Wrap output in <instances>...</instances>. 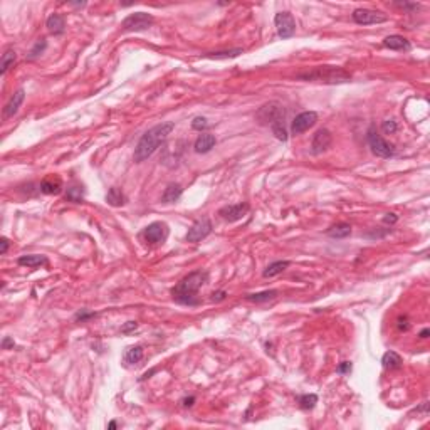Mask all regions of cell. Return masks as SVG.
Masks as SVG:
<instances>
[{
	"mask_svg": "<svg viewBox=\"0 0 430 430\" xmlns=\"http://www.w3.org/2000/svg\"><path fill=\"white\" fill-rule=\"evenodd\" d=\"M397 221H398V217H397L395 213H387V215L383 217V222H385V224H390V226H392V224H395Z\"/></svg>",
	"mask_w": 430,
	"mask_h": 430,
	"instance_id": "42",
	"label": "cell"
},
{
	"mask_svg": "<svg viewBox=\"0 0 430 430\" xmlns=\"http://www.w3.org/2000/svg\"><path fill=\"white\" fill-rule=\"evenodd\" d=\"M96 314L94 312H84V311H81V312H77L76 314V319L77 321H86V319H89V317H94Z\"/></svg>",
	"mask_w": 430,
	"mask_h": 430,
	"instance_id": "38",
	"label": "cell"
},
{
	"mask_svg": "<svg viewBox=\"0 0 430 430\" xmlns=\"http://www.w3.org/2000/svg\"><path fill=\"white\" fill-rule=\"evenodd\" d=\"M226 296H227L226 291H217V292H213L210 299H212V301H224V299H226Z\"/></svg>",
	"mask_w": 430,
	"mask_h": 430,
	"instance_id": "40",
	"label": "cell"
},
{
	"mask_svg": "<svg viewBox=\"0 0 430 430\" xmlns=\"http://www.w3.org/2000/svg\"><path fill=\"white\" fill-rule=\"evenodd\" d=\"M274 24L277 29V36L281 39H289L296 34V21L289 12H279L276 14Z\"/></svg>",
	"mask_w": 430,
	"mask_h": 430,
	"instance_id": "9",
	"label": "cell"
},
{
	"mask_svg": "<svg viewBox=\"0 0 430 430\" xmlns=\"http://www.w3.org/2000/svg\"><path fill=\"white\" fill-rule=\"evenodd\" d=\"M136 328H138V322H136V321H128L123 326V328H121V333H130V331H133Z\"/></svg>",
	"mask_w": 430,
	"mask_h": 430,
	"instance_id": "37",
	"label": "cell"
},
{
	"mask_svg": "<svg viewBox=\"0 0 430 430\" xmlns=\"http://www.w3.org/2000/svg\"><path fill=\"white\" fill-rule=\"evenodd\" d=\"M17 264H19V266H26V267L46 266L47 257L46 256H37V254H31V256H21L17 259Z\"/></svg>",
	"mask_w": 430,
	"mask_h": 430,
	"instance_id": "23",
	"label": "cell"
},
{
	"mask_svg": "<svg viewBox=\"0 0 430 430\" xmlns=\"http://www.w3.org/2000/svg\"><path fill=\"white\" fill-rule=\"evenodd\" d=\"M210 232H212V222H210L208 217H202L197 222H193V226L188 229L185 239H187V242L197 244L200 241H203L207 236H210Z\"/></svg>",
	"mask_w": 430,
	"mask_h": 430,
	"instance_id": "10",
	"label": "cell"
},
{
	"mask_svg": "<svg viewBox=\"0 0 430 430\" xmlns=\"http://www.w3.org/2000/svg\"><path fill=\"white\" fill-rule=\"evenodd\" d=\"M66 198L69 200V202L81 203L82 200H84V188H82L81 185H72V187L67 188Z\"/></svg>",
	"mask_w": 430,
	"mask_h": 430,
	"instance_id": "29",
	"label": "cell"
},
{
	"mask_svg": "<svg viewBox=\"0 0 430 430\" xmlns=\"http://www.w3.org/2000/svg\"><path fill=\"white\" fill-rule=\"evenodd\" d=\"M316 121H317V113H314V111H304V113L297 115L294 118V121H292L291 133L292 135L304 133V131H307L316 125Z\"/></svg>",
	"mask_w": 430,
	"mask_h": 430,
	"instance_id": "11",
	"label": "cell"
},
{
	"mask_svg": "<svg viewBox=\"0 0 430 430\" xmlns=\"http://www.w3.org/2000/svg\"><path fill=\"white\" fill-rule=\"evenodd\" d=\"M287 267H289V261H276V262L269 264V266L266 267V271L262 272V276L264 277H276V276H279L281 272H284Z\"/></svg>",
	"mask_w": 430,
	"mask_h": 430,
	"instance_id": "25",
	"label": "cell"
},
{
	"mask_svg": "<svg viewBox=\"0 0 430 430\" xmlns=\"http://www.w3.org/2000/svg\"><path fill=\"white\" fill-rule=\"evenodd\" d=\"M383 46L387 49H392V51H408L410 49V42L402 36H388L383 39Z\"/></svg>",
	"mask_w": 430,
	"mask_h": 430,
	"instance_id": "18",
	"label": "cell"
},
{
	"mask_svg": "<svg viewBox=\"0 0 430 430\" xmlns=\"http://www.w3.org/2000/svg\"><path fill=\"white\" fill-rule=\"evenodd\" d=\"M207 126H208V123L203 116H197V118H193V121H192V128L197 130V131H202V130L207 128Z\"/></svg>",
	"mask_w": 430,
	"mask_h": 430,
	"instance_id": "34",
	"label": "cell"
},
{
	"mask_svg": "<svg viewBox=\"0 0 430 430\" xmlns=\"http://www.w3.org/2000/svg\"><path fill=\"white\" fill-rule=\"evenodd\" d=\"M182 193H183L182 185L170 183V185H167V188H165L163 195H161V202L163 203H175L180 197H182Z\"/></svg>",
	"mask_w": 430,
	"mask_h": 430,
	"instance_id": "19",
	"label": "cell"
},
{
	"mask_svg": "<svg viewBox=\"0 0 430 430\" xmlns=\"http://www.w3.org/2000/svg\"><path fill=\"white\" fill-rule=\"evenodd\" d=\"M428 335H430V330H428V328H425V330L420 331V335H418V336H420V338H422V340H425V338H428Z\"/></svg>",
	"mask_w": 430,
	"mask_h": 430,
	"instance_id": "45",
	"label": "cell"
},
{
	"mask_svg": "<svg viewBox=\"0 0 430 430\" xmlns=\"http://www.w3.org/2000/svg\"><path fill=\"white\" fill-rule=\"evenodd\" d=\"M297 79L307 82H325V84H340V82H348L351 76L341 67L335 66H319L311 71L301 72Z\"/></svg>",
	"mask_w": 430,
	"mask_h": 430,
	"instance_id": "3",
	"label": "cell"
},
{
	"mask_svg": "<svg viewBox=\"0 0 430 430\" xmlns=\"http://www.w3.org/2000/svg\"><path fill=\"white\" fill-rule=\"evenodd\" d=\"M116 427H118V423L116 422H110V425H108V428H116Z\"/></svg>",
	"mask_w": 430,
	"mask_h": 430,
	"instance_id": "46",
	"label": "cell"
},
{
	"mask_svg": "<svg viewBox=\"0 0 430 430\" xmlns=\"http://www.w3.org/2000/svg\"><path fill=\"white\" fill-rule=\"evenodd\" d=\"M277 296V291L271 289V291H262V292H256V294H247L246 299L251 301V302H267V301H272L276 299Z\"/></svg>",
	"mask_w": 430,
	"mask_h": 430,
	"instance_id": "28",
	"label": "cell"
},
{
	"mask_svg": "<svg viewBox=\"0 0 430 430\" xmlns=\"http://www.w3.org/2000/svg\"><path fill=\"white\" fill-rule=\"evenodd\" d=\"M193 402H195V397H188V398H183V400H182L183 407H192Z\"/></svg>",
	"mask_w": 430,
	"mask_h": 430,
	"instance_id": "44",
	"label": "cell"
},
{
	"mask_svg": "<svg viewBox=\"0 0 430 430\" xmlns=\"http://www.w3.org/2000/svg\"><path fill=\"white\" fill-rule=\"evenodd\" d=\"M106 202L111 205V207H123L126 203V197L123 193V190L118 188V187H113L108 190L106 193Z\"/></svg>",
	"mask_w": 430,
	"mask_h": 430,
	"instance_id": "21",
	"label": "cell"
},
{
	"mask_svg": "<svg viewBox=\"0 0 430 430\" xmlns=\"http://www.w3.org/2000/svg\"><path fill=\"white\" fill-rule=\"evenodd\" d=\"M7 251H9V239L7 237H2L0 239V254H7Z\"/></svg>",
	"mask_w": 430,
	"mask_h": 430,
	"instance_id": "39",
	"label": "cell"
},
{
	"mask_svg": "<svg viewBox=\"0 0 430 430\" xmlns=\"http://www.w3.org/2000/svg\"><path fill=\"white\" fill-rule=\"evenodd\" d=\"M24 99H26V91L22 89H17L16 92H14V94L11 96V99L7 101V104H6V108H4V120H9V118H12L14 115H17V111H19V108H21V104L24 102Z\"/></svg>",
	"mask_w": 430,
	"mask_h": 430,
	"instance_id": "14",
	"label": "cell"
},
{
	"mask_svg": "<svg viewBox=\"0 0 430 430\" xmlns=\"http://www.w3.org/2000/svg\"><path fill=\"white\" fill-rule=\"evenodd\" d=\"M39 190L46 195H59L62 192V180L57 175H49L41 182Z\"/></svg>",
	"mask_w": 430,
	"mask_h": 430,
	"instance_id": "15",
	"label": "cell"
},
{
	"mask_svg": "<svg viewBox=\"0 0 430 430\" xmlns=\"http://www.w3.org/2000/svg\"><path fill=\"white\" fill-rule=\"evenodd\" d=\"M397 326H398V330H400V331H407V330H408V326H410V325H408V319H407V317H400Z\"/></svg>",
	"mask_w": 430,
	"mask_h": 430,
	"instance_id": "41",
	"label": "cell"
},
{
	"mask_svg": "<svg viewBox=\"0 0 430 430\" xmlns=\"http://www.w3.org/2000/svg\"><path fill=\"white\" fill-rule=\"evenodd\" d=\"M2 348L4 350H9V348H14V340H11L9 336H6L2 341Z\"/></svg>",
	"mask_w": 430,
	"mask_h": 430,
	"instance_id": "43",
	"label": "cell"
},
{
	"mask_svg": "<svg viewBox=\"0 0 430 430\" xmlns=\"http://www.w3.org/2000/svg\"><path fill=\"white\" fill-rule=\"evenodd\" d=\"M249 212V203L241 202V203H232V205H226L219 210V215L224 219L226 222H237L244 219Z\"/></svg>",
	"mask_w": 430,
	"mask_h": 430,
	"instance_id": "12",
	"label": "cell"
},
{
	"mask_svg": "<svg viewBox=\"0 0 430 430\" xmlns=\"http://www.w3.org/2000/svg\"><path fill=\"white\" fill-rule=\"evenodd\" d=\"M173 130H175L173 121H165V123L156 125L146 131V133L140 138L138 145H136V148H135L133 158L136 163H141V161H145L146 158H150V156L167 141V138L172 135Z\"/></svg>",
	"mask_w": 430,
	"mask_h": 430,
	"instance_id": "1",
	"label": "cell"
},
{
	"mask_svg": "<svg viewBox=\"0 0 430 430\" xmlns=\"http://www.w3.org/2000/svg\"><path fill=\"white\" fill-rule=\"evenodd\" d=\"M170 234V229L165 222H153L150 224L148 227H145L143 231V237L145 241L151 244V246H158V244H163L167 241Z\"/></svg>",
	"mask_w": 430,
	"mask_h": 430,
	"instance_id": "7",
	"label": "cell"
},
{
	"mask_svg": "<svg viewBox=\"0 0 430 430\" xmlns=\"http://www.w3.org/2000/svg\"><path fill=\"white\" fill-rule=\"evenodd\" d=\"M353 21L360 26H373V24H383L388 21V16L380 11H370V9H356L353 12Z\"/></svg>",
	"mask_w": 430,
	"mask_h": 430,
	"instance_id": "8",
	"label": "cell"
},
{
	"mask_svg": "<svg viewBox=\"0 0 430 430\" xmlns=\"http://www.w3.org/2000/svg\"><path fill=\"white\" fill-rule=\"evenodd\" d=\"M336 371H338L340 375H346V373H350V371H351V363H350V361H343V363H341V365L338 366V370H336Z\"/></svg>",
	"mask_w": 430,
	"mask_h": 430,
	"instance_id": "36",
	"label": "cell"
},
{
	"mask_svg": "<svg viewBox=\"0 0 430 430\" xmlns=\"http://www.w3.org/2000/svg\"><path fill=\"white\" fill-rule=\"evenodd\" d=\"M208 282V272L207 271H193L190 272L188 276H185L182 281L178 282L177 286L172 289V296L173 299L178 302V304H185V306H197L198 304V291Z\"/></svg>",
	"mask_w": 430,
	"mask_h": 430,
	"instance_id": "2",
	"label": "cell"
},
{
	"mask_svg": "<svg viewBox=\"0 0 430 430\" xmlns=\"http://www.w3.org/2000/svg\"><path fill=\"white\" fill-rule=\"evenodd\" d=\"M272 133L279 141H287V130H286V123L284 121H277L271 126Z\"/></svg>",
	"mask_w": 430,
	"mask_h": 430,
	"instance_id": "31",
	"label": "cell"
},
{
	"mask_svg": "<svg viewBox=\"0 0 430 430\" xmlns=\"http://www.w3.org/2000/svg\"><path fill=\"white\" fill-rule=\"evenodd\" d=\"M395 6L400 7V9H405L407 12H413L420 7L418 4H408V2H400V4H395Z\"/></svg>",
	"mask_w": 430,
	"mask_h": 430,
	"instance_id": "35",
	"label": "cell"
},
{
	"mask_svg": "<svg viewBox=\"0 0 430 430\" xmlns=\"http://www.w3.org/2000/svg\"><path fill=\"white\" fill-rule=\"evenodd\" d=\"M215 143H217L215 135L203 133V135H200L197 138V141H195V145H193V148H195L197 153H208V151L215 146Z\"/></svg>",
	"mask_w": 430,
	"mask_h": 430,
	"instance_id": "17",
	"label": "cell"
},
{
	"mask_svg": "<svg viewBox=\"0 0 430 430\" xmlns=\"http://www.w3.org/2000/svg\"><path fill=\"white\" fill-rule=\"evenodd\" d=\"M242 52H244V49L237 47V49H229V51L208 52V54H205V57H210V59H232V57L241 56Z\"/></svg>",
	"mask_w": 430,
	"mask_h": 430,
	"instance_id": "27",
	"label": "cell"
},
{
	"mask_svg": "<svg viewBox=\"0 0 430 430\" xmlns=\"http://www.w3.org/2000/svg\"><path fill=\"white\" fill-rule=\"evenodd\" d=\"M317 403V395L314 393H307V395H302L299 398V407L302 410H311L314 408V405Z\"/></svg>",
	"mask_w": 430,
	"mask_h": 430,
	"instance_id": "32",
	"label": "cell"
},
{
	"mask_svg": "<svg viewBox=\"0 0 430 430\" xmlns=\"http://www.w3.org/2000/svg\"><path fill=\"white\" fill-rule=\"evenodd\" d=\"M331 143H333V135L330 133V130H326V128L317 130L311 143L312 155H321V153H325V151H328Z\"/></svg>",
	"mask_w": 430,
	"mask_h": 430,
	"instance_id": "13",
	"label": "cell"
},
{
	"mask_svg": "<svg viewBox=\"0 0 430 430\" xmlns=\"http://www.w3.org/2000/svg\"><path fill=\"white\" fill-rule=\"evenodd\" d=\"M16 61H17L16 51L7 49V51L4 52V56H2V61H0V74H6V72L11 69L14 64H16Z\"/></svg>",
	"mask_w": 430,
	"mask_h": 430,
	"instance_id": "26",
	"label": "cell"
},
{
	"mask_svg": "<svg viewBox=\"0 0 430 430\" xmlns=\"http://www.w3.org/2000/svg\"><path fill=\"white\" fill-rule=\"evenodd\" d=\"M366 140H368V146L371 148V153H373L375 156H380V158H390V156L395 155V146L390 145L388 141H385L382 138V135L376 133L375 126H371V128L368 130V136H366Z\"/></svg>",
	"mask_w": 430,
	"mask_h": 430,
	"instance_id": "5",
	"label": "cell"
},
{
	"mask_svg": "<svg viewBox=\"0 0 430 430\" xmlns=\"http://www.w3.org/2000/svg\"><path fill=\"white\" fill-rule=\"evenodd\" d=\"M402 363H403V360H402V356L397 353V351H387V353L383 355V358H382L383 368H387V370L402 368Z\"/></svg>",
	"mask_w": 430,
	"mask_h": 430,
	"instance_id": "20",
	"label": "cell"
},
{
	"mask_svg": "<svg viewBox=\"0 0 430 430\" xmlns=\"http://www.w3.org/2000/svg\"><path fill=\"white\" fill-rule=\"evenodd\" d=\"M397 130H398V125H397V121H395V120L383 121L382 131H383L385 135H395V133H397Z\"/></svg>",
	"mask_w": 430,
	"mask_h": 430,
	"instance_id": "33",
	"label": "cell"
},
{
	"mask_svg": "<svg viewBox=\"0 0 430 430\" xmlns=\"http://www.w3.org/2000/svg\"><path fill=\"white\" fill-rule=\"evenodd\" d=\"M153 16L146 12H135L130 14L128 17L121 22V31L125 32H140V31H146L153 26Z\"/></svg>",
	"mask_w": 430,
	"mask_h": 430,
	"instance_id": "6",
	"label": "cell"
},
{
	"mask_svg": "<svg viewBox=\"0 0 430 430\" xmlns=\"http://www.w3.org/2000/svg\"><path fill=\"white\" fill-rule=\"evenodd\" d=\"M326 234L333 239H345V237L351 236V226L346 222H340V224H336V226L330 227L328 231H326Z\"/></svg>",
	"mask_w": 430,
	"mask_h": 430,
	"instance_id": "24",
	"label": "cell"
},
{
	"mask_svg": "<svg viewBox=\"0 0 430 430\" xmlns=\"http://www.w3.org/2000/svg\"><path fill=\"white\" fill-rule=\"evenodd\" d=\"M46 47H47V41L46 39H39V41L34 44V47L31 49V52L27 54V59H36V57H39L41 56V54L46 51Z\"/></svg>",
	"mask_w": 430,
	"mask_h": 430,
	"instance_id": "30",
	"label": "cell"
},
{
	"mask_svg": "<svg viewBox=\"0 0 430 430\" xmlns=\"http://www.w3.org/2000/svg\"><path fill=\"white\" fill-rule=\"evenodd\" d=\"M46 27L49 32L54 34V36H61V34H64L66 31V21H64V17L59 16V14H51L46 21Z\"/></svg>",
	"mask_w": 430,
	"mask_h": 430,
	"instance_id": "16",
	"label": "cell"
},
{
	"mask_svg": "<svg viewBox=\"0 0 430 430\" xmlns=\"http://www.w3.org/2000/svg\"><path fill=\"white\" fill-rule=\"evenodd\" d=\"M256 120L261 126H272L277 121L286 120V110L279 102H267L256 113Z\"/></svg>",
	"mask_w": 430,
	"mask_h": 430,
	"instance_id": "4",
	"label": "cell"
},
{
	"mask_svg": "<svg viewBox=\"0 0 430 430\" xmlns=\"http://www.w3.org/2000/svg\"><path fill=\"white\" fill-rule=\"evenodd\" d=\"M143 346L136 345V346H130L126 348L125 355H123V361L126 365H135V363H140L141 358H143Z\"/></svg>",
	"mask_w": 430,
	"mask_h": 430,
	"instance_id": "22",
	"label": "cell"
}]
</instances>
